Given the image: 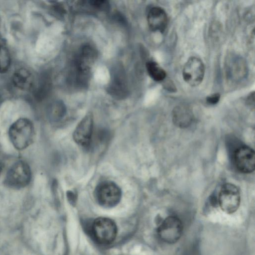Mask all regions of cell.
Masks as SVG:
<instances>
[{
	"label": "cell",
	"instance_id": "cell-17",
	"mask_svg": "<svg viewBox=\"0 0 255 255\" xmlns=\"http://www.w3.org/2000/svg\"><path fill=\"white\" fill-rule=\"evenodd\" d=\"M246 66L243 59L238 58L232 63L231 66L230 73L235 80H240L246 74Z\"/></svg>",
	"mask_w": 255,
	"mask_h": 255
},
{
	"label": "cell",
	"instance_id": "cell-12",
	"mask_svg": "<svg viewBox=\"0 0 255 255\" xmlns=\"http://www.w3.org/2000/svg\"><path fill=\"white\" fill-rule=\"evenodd\" d=\"M167 20L166 12L162 7L154 6L149 10L147 22L151 30L164 32L167 25Z\"/></svg>",
	"mask_w": 255,
	"mask_h": 255
},
{
	"label": "cell",
	"instance_id": "cell-16",
	"mask_svg": "<svg viewBox=\"0 0 255 255\" xmlns=\"http://www.w3.org/2000/svg\"><path fill=\"white\" fill-rule=\"evenodd\" d=\"M146 68L149 76L155 81H163L166 77L165 70L155 62H147L146 63Z\"/></svg>",
	"mask_w": 255,
	"mask_h": 255
},
{
	"label": "cell",
	"instance_id": "cell-21",
	"mask_svg": "<svg viewBox=\"0 0 255 255\" xmlns=\"http://www.w3.org/2000/svg\"><path fill=\"white\" fill-rule=\"evenodd\" d=\"M254 92H253L247 98V103L248 104L252 105L254 104Z\"/></svg>",
	"mask_w": 255,
	"mask_h": 255
},
{
	"label": "cell",
	"instance_id": "cell-20",
	"mask_svg": "<svg viewBox=\"0 0 255 255\" xmlns=\"http://www.w3.org/2000/svg\"><path fill=\"white\" fill-rule=\"evenodd\" d=\"M220 99V95L219 93H214L207 96L206 98V101L209 105H215L218 103Z\"/></svg>",
	"mask_w": 255,
	"mask_h": 255
},
{
	"label": "cell",
	"instance_id": "cell-8",
	"mask_svg": "<svg viewBox=\"0 0 255 255\" xmlns=\"http://www.w3.org/2000/svg\"><path fill=\"white\" fill-rule=\"evenodd\" d=\"M240 194L238 187L232 183H226L221 188L218 203L221 209L227 214L235 213L240 204Z\"/></svg>",
	"mask_w": 255,
	"mask_h": 255
},
{
	"label": "cell",
	"instance_id": "cell-4",
	"mask_svg": "<svg viewBox=\"0 0 255 255\" xmlns=\"http://www.w3.org/2000/svg\"><path fill=\"white\" fill-rule=\"evenodd\" d=\"M31 178V172L28 164L20 160L15 162L7 171L4 184L9 188L20 189L26 186Z\"/></svg>",
	"mask_w": 255,
	"mask_h": 255
},
{
	"label": "cell",
	"instance_id": "cell-13",
	"mask_svg": "<svg viewBox=\"0 0 255 255\" xmlns=\"http://www.w3.org/2000/svg\"><path fill=\"white\" fill-rule=\"evenodd\" d=\"M193 114L190 108L184 106H178L172 111V120L174 125L179 128L189 126L193 121Z\"/></svg>",
	"mask_w": 255,
	"mask_h": 255
},
{
	"label": "cell",
	"instance_id": "cell-2",
	"mask_svg": "<svg viewBox=\"0 0 255 255\" xmlns=\"http://www.w3.org/2000/svg\"><path fill=\"white\" fill-rule=\"evenodd\" d=\"M8 135L13 146L18 150H23L34 141V125L28 119H19L10 126Z\"/></svg>",
	"mask_w": 255,
	"mask_h": 255
},
{
	"label": "cell",
	"instance_id": "cell-22",
	"mask_svg": "<svg viewBox=\"0 0 255 255\" xmlns=\"http://www.w3.org/2000/svg\"><path fill=\"white\" fill-rule=\"evenodd\" d=\"M2 168H3V164L1 163H0V174L1 173V171L2 170Z\"/></svg>",
	"mask_w": 255,
	"mask_h": 255
},
{
	"label": "cell",
	"instance_id": "cell-19",
	"mask_svg": "<svg viewBox=\"0 0 255 255\" xmlns=\"http://www.w3.org/2000/svg\"><path fill=\"white\" fill-rule=\"evenodd\" d=\"M89 3L93 7L102 10L106 11L110 8L109 3L107 0H92Z\"/></svg>",
	"mask_w": 255,
	"mask_h": 255
},
{
	"label": "cell",
	"instance_id": "cell-9",
	"mask_svg": "<svg viewBox=\"0 0 255 255\" xmlns=\"http://www.w3.org/2000/svg\"><path fill=\"white\" fill-rule=\"evenodd\" d=\"M204 74V63L201 59L196 57L189 58L182 70L183 79L192 87H196L202 83Z\"/></svg>",
	"mask_w": 255,
	"mask_h": 255
},
{
	"label": "cell",
	"instance_id": "cell-5",
	"mask_svg": "<svg viewBox=\"0 0 255 255\" xmlns=\"http://www.w3.org/2000/svg\"><path fill=\"white\" fill-rule=\"evenodd\" d=\"M183 226L181 220L176 216L166 217L157 229V234L163 242L172 244L176 243L181 238Z\"/></svg>",
	"mask_w": 255,
	"mask_h": 255
},
{
	"label": "cell",
	"instance_id": "cell-1",
	"mask_svg": "<svg viewBox=\"0 0 255 255\" xmlns=\"http://www.w3.org/2000/svg\"><path fill=\"white\" fill-rule=\"evenodd\" d=\"M97 57L96 50L89 45L81 48L73 62L74 81L80 87H85L90 77L92 66Z\"/></svg>",
	"mask_w": 255,
	"mask_h": 255
},
{
	"label": "cell",
	"instance_id": "cell-18",
	"mask_svg": "<svg viewBox=\"0 0 255 255\" xmlns=\"http://www.w3.org/2000/svg\"><path fill=\"white\" fill-rule=\"evenodd\" d=\"M11 64V58L8 49L0 45V73L6 72Z\"/></svg>",
	"mask_w": 255,
	"mask_h": 255
},
{
	"label": "cell",
	"instance_id": "cell-15",
	"mask_svg": "<svg viewBox=\"0 0 255 255\" xmlns=\"http://www.w3.org/2000/svg\"><path fill=\"white\" fill-rule=\"evenodd\" d=\"M66 108L61 101H56L51 104L48 109V117L49 120L54 122L59 121L65 116Z\"/></svg>",
	"mask_w": 255,
	"mask_h": 255
},
{
	"label": "cell",
	"instance_id": "cell-3",
	"mask_svg": "<svg viewBox=\"0 0 255 255\" xmlns=\"http://www.w3.org/2000/svg\"><path fill=\"white\" fill-rule=\"evenodd\" d=\"M95 197L101 206L110 208L117 205L122 198V191L112 181H104L99 183L95 190Z\"/></svg>",
	"mask_w": 255,
	"mask_h": 255
},
{
	"label": "cell",
	"instance_id": "cell-11",
	"mask_svg": "<svg viewBox=\"0 0 255 255\" xmlns=\"http://www.w3.org/2000/svg\"><path fill=\"white\" fill-rule=\"evenodd\" d=\"M234 159L236 168L241 172L250 173L255 170V152L251 147L243 146L236 149Z\"/></svg>",
	"mask_w": 255,
	"mask_h": 255
},
{
	"label": "cell",
	"instance_id": "cell-6",
	"mask_svg": "<svg viewBox=\"0 0 255 255\" xmlns=\"http://www.w3.org/2000/svg\"><path fill=\"white\" fill-rule=\"evenodd\" d=\"M109 94L116 99H123L128 95V89L124 69L120 64L113 66L108 87Z\"/></svg>",
	"mask_w": 255,
	"mask_h": 255
},
{
	"label": "cell",
	"instance_id": "cell-14",
	"mask_svg": "<svg viewBox=\"0 0 255 255\" xmlns=\"http://www.w3.org/2000/svg\"><path fill=\"white\" fill-rule=\"evenodd\" d=\"M12 82L18 88L27 90L32 86L33 78L29 71L24 68H21L16 71L13 74Z\"/></svg>",
	"mask_w": 255,
	"mask_h": 255
},
{
	"label": "cell",
	"instance_id": "cell-10",
	"mask_svg": "<svg viewBox=\"0 0 255 255\" xmlns=\"http://www.w3.org/2000/svg\"><path fill=\"white\" fill-rule=\"evenodd\" d=\"M93 132V118L92 115L89 113L77 125L73 132V139L79 145L88 148L92 142Z\"/></svg>",
	"mask_w": 255,
	"mask_h": 255
},
{
	"label": "cell",
	"instance_id": "cell-7",
	"mask_svg": "<svg viewBox=\"0 0 255 255\" xmlns=\"http://www.w3.org/2000/svg\"><path fill=\"white\" fill-rule=\"evenodd\" d=\"M92 230L96 241L103 245L112 243L117 234L116 224L111 219L105 217L97 218L93 222Z\"/></svg>",
	"mask_w": 255,
	"mask_h": 255
}]
</instances>
